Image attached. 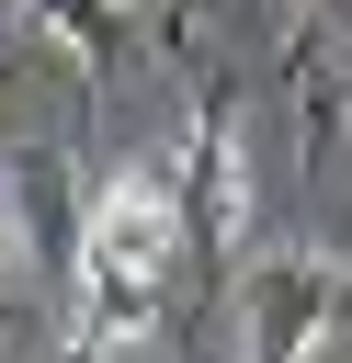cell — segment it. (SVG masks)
<instances>
[{
	"mask_svg": "<svg viewBox=\"0 0 352 363\" xmlns=\"http://www.w3.org/2000/svg\"><path fill=\"white\" fill-rule=\"evenodd\" d=\"M238 340H250V352H273V363H295V352H329V340H341V272H329L318 250H273V261L250 272Z\"/></svg>",
	"mask_w": 352,
	"mask_h": 363,
	"instance_id": "cell-2",
	"label": "cell"
},
{
	"mask_svg": "<svg viewBox=\"0 0 352 363\" xmlns=\"http://www.w3.org/2000/svg\"><path fill=\"white\" fill-rule=\"evenodd\" d=\"M170 11H182V0H170Z\"/></svg>",
	"mask_w": 352,
	"mask_h": 363,
	"instance_id": "cell-9",
	"label": "cell"
},
{
	"mask_svg": "<svg viewBox=\"0 0 352 363\" xmlns=\"http://www.w3.org/2000/svg\"><path fill=\"white\" fill-rule=\"evenodd\" d=\"M11 193H23V227H34V250H45V261H79V216H68V170H57L45 147H23V159H11Z\"/></svg>",
	"mask_w": 352,
	"mask_h": 363,
	"instance_id": "cell-6",
	"label": "cell"
},
{
	"mask_svg": "<svg viewBox=\"0 0 352 363\" xmlns=\"http://www.w3.org/2000/svg\"><path fill=\"white\" fill-rule=\"evenodd\" d=\"M284 91H295V136H307V159H329V136L352 125V79L329 68V45H318V34H295V57H284Z\"/></svg>",
	"mask_w": 352,
	"mask_h": 363,
	"instance_id": "cell-4",
	"label": "cell"
},
{
	"mask_svg": "<svg viewBox=\"0 0 352 363\" xmlns=\"http://www.w3.org/2000/svg\"><path fill=\"white\" fill-rule=\"evenodd\" d=\"M307 23H352V0H307Z\"/></svg>",
	"mask_w": 352,
	"mask_h": 363,
	"instance_id": "cell-7",
	"label": "cell"
},
{
	"mask_svg": "<svg viewBox=\"0 0 352 363\" xmlns=\"http://www.w3.org/2000/svg\"><path fill=\"white\" fill-rule=\"evenodd\" d=\"M182 193H170V170H125V182H102L91 204H79V295H91V318L68 329L79 352H136V340H159V284H170V261H182Z\"/></svg>",
	"mask_w": 352,
	"mask_h": 363,
	"instance_id": "cell-1",
	"label": "cell"
},
{
	"mask_svg": "<svg viewBox=\"0 0 352 363\" xmlns=\"http://www.w3.org/2000/svg\"><path fill=\"white\" fill-rule=\"evenodd\" d=\"M170 193H182V227L204 250H238V227H250V147H238V102L227 91L193 113V136L170 159Z\"/></svg>",
	"mask_w": 352,
	"mask_h": 363,
	"instance_id": "cell-3",
	"label": "cell"
},
{
	"mask_svg": "<svg viewBox=\"0 0 352 363\" xmlns=\"http://www.w3.org/2000/svg\"><path fill=\"white\" fill-rule=\"evenodd\" d=\"M23 11H34V23L91 68V79H114V68H125V0H23Z\"/></svg>",
	"mask_w": 352,
	"mask_h": 363,
	"instance_id": "cell-5",
	"label": "cell"
},
{
	"mask_svg": "<svg viewBox=\"0 0 352 363\" xmlns=\"http://www.w3.org/2000/svg\"><path fill=\"white\" fill-rule=\"evenodd\" d=\"M0 261H11V238H0Z\"/></svg>",
	"mask_w": 352,
	"mask_h": 363,
	"instance_id": "cell-8",
	"label": "cell"
}]
</instances>
